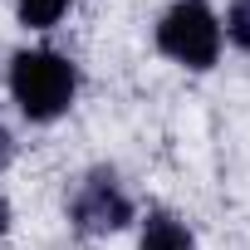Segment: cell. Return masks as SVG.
Segmentation results:
<instances>
[{"label":"cell","instance_id":"1","mask_svg":"<svg viewBox=\"0 0 250 250\" xmlns=\"http://www.w3.org/2000/svg\"><path fill=\"white\" fill-rule=\"evenodd\" d=\"M79 93V69L59 49H20L10 59V98L30 123H54Z\"/></svg>","mask_w":250,"mask_h":250},{"label":"cell","instance_id":"2","mask_svg":"<svg viewBox=\"0 0 250 250\" xmlns=\"http://www.w3.org/2000/svg\"><path fill=\"white\" fill-rule=\"evenodd\" d=\"M221 15L211 10V0H172L157 20V49L177 59L182 69H211L221 59Z\"/></svg>","mask_w":250,"mask_h":250},{"label":"cell","instance_id":"3","mask_svg":"<svg viewBox=\"0 0 250 250\" xmlns=\"http://www.w3.org/2000/svg\"><path fill=\"white\" fill-rule=\"evenodd\" d=\"M133 216H138L133 196L123 191V182H118L113 167L83 172V182L69 196V221H74L79 235H118V230L133 226Z\"/></svg>","mask_w":250,"mask_h":250},{"label":"cell","instance_id":"4","mask_svg":"<svg viewBox=\"0 0 250 250\" xmlns=\"http://www.w3.org/2000/svg\"><path fill=\"white\" fill-rule=\"evenodd\" d=\"M138 250H196V235L182 216L172 211H152L143 221V235H138Z\"/></svg>","mask_w":250,"mask_h":250},{"label":"cell","instance_id":"5","mask_svg":"<svg viewBox=\"0 0 250 250\" xmlns=\"http://www.w3.org/2000/svg\"><path fill=\"white\" fill-rule=\"evenodd\" d=\"M69 15V0H15V20L25 30H54Z\"/></svg>","mask_w":250,"mask_h":250},{"label":"cell","instance_id":"6","mask_svg":"<svg viewBox=\"0 0 250 250\" xmlns=\"http://www.w3.org/2000/svg\"><path fill=\"white\" fill-rule=\"evenodd\" d=\"M221 35H226L235 49L250 54V0H230V5H226V25H221Z\"/></svg>","mask_w":250,"mask_h":250},{"label":"cell","instance_id":"7","mask_svg":"<svg viewBox=\"0 0 250 250\" xmlns=\"http://www.w3.org/2000/svg\"><path fill=\"white\" fill-rule=\"evenodd\" d=\"M10 162H15V138H10L5 123H0V172H10Z\"/></svg>","mask_w":250,"mask_h":250},{"label":"cell","instance_id":"8","mask_svg":"<svg viewBox=\"0 0 250 250\" xmlns=\"http://www.w3.org/2000/svg\"><path fill=\"white\" fill-rule=\"evenodd\" d=\"M5 230H10V201L0 196V235H5Z\"/></svg>","mask_w":250,"mask_h":250}]
</instances>
